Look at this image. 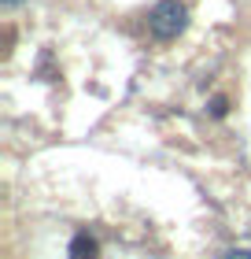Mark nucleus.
<instances>
[{
	"mask_svg": "<svg viewBox=\"0 0 251 259\" xmlns=\"http://www.w3.org/2000/svg\"><path fill=\"white\" fill-rule=\"evenodd\" d=\"M148 26H152L155 37L170 41V37H177V33L188 26V11H185V4H177V0H163V4L152 8Z\"/></svg>",
	"mask_w": 251,
	"mask_h": 259,
	"instance_id": "1",
	"label": "nucleus"
},
{
	"mask_svg": "<svg viewBox=\"0 0 251 259\" xmlns=\"http://www.w3.org/2000/svg\"><path fill=\"white\" fill-rule=\"evenodd\" d=\"M70 259H100V244L89 237V233H78L70 241Z\"/></svg>",
	"mask_w": 251,
	"mask_h": 259,
	"instance_id": "2",
	"label": "nucleus"
},
{
	"mask_svg": "<svg viewBox=\"0 0 251 259\" xmlns=\"http://www.w3.org/2000/svg\"><path fill=\"white\" fill-rule=\"evenodd\" d=\"M225 111H229V104H225V97H214V100H211V115H214V119H222Z\"/></svg>",
	"mask_w": 251,
	"mask_h": 259,
	"instance_id": "3",
	"label": "nucleus"
},
{
	"mask_svg": "<svg viewBox=\"0 0 251 259\" xmlns=\"http://www.w3.org/2000/svg\"><path fill=\"white\" fill-rule=\"evenodd\" d=\"M225 259H251V248H233Z\"/></svg>",
	"mask_w": 251,
	"mask_h": 259,
	"instance_id": "4",
	"label": "nucleus"
},
{
	"mask_svg": "<svg viewBox=\"0 0 251 259\" xmlns=\"http://www.w3.org/2000/svg\"><path fill=\"white\" fill-rule=\"evenodd\" d=\"M4 4H8V8H11V4H19V0H4Z\"/></svg>",
	"mask_w": 251,
	"mask_h": 259,
	"instance_id": "5",
	"label": "nucleus"
}]
</instances>
